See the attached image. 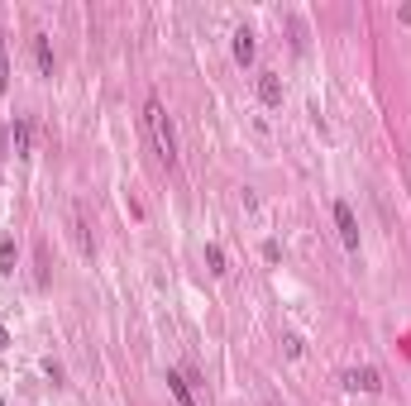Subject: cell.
I'll return each mask as SVG.
<instances>
[{
  "instance_id": "cell-5",
  "label": "cell",
  "mask_w": 411,
  "mask_h": 406,
  "mask_svg": "<svg viewBox=\"0 0 411 406\" xmlns=\"http://www.w3.org/2000/svg\"><path fill=\"white\" fill-rule=\"evenodd\" d=\"M34 58H39V72H44V77H53V48H48L44 34H34Z\"/></svg>"
},
{
  "instance_id": "cell-9",
  "label": "cell",
  "mask_w": 411,
  "mask_h": 406,
  "mask_svg": "<svg viewBox=\"0 0 411 406\" xmlns=\"http://www.w3.org/2000/svg\"><path fill=\"white\" fill-rule=\"evenodd\" d=\"M15 153H29V120H15Z\"/></svg>"
},
{
  "instance_id": "cell-8",
  "label": "cell",
  "mask_w": 411,
  "mask_h": 406,
  "mask_svg": "<svg viewBox=\"0 0 411 406\" xmlns=\"http://www.w3.org/2000/svg\"><path fill=\"white\" fill-rule=\"evenodd\" d=\"M0 273H15V239H0Z\"/></svg>"
},
{
  "instance_id": "cell-13",
  "label": "cell",
  "mask_w": 411,
  "mask_h": 406,
  "mask_svg": "<svg viewBox=\"0 0 411 406\" xmlns=\"http://www.w3.org/2000/svg\"><path fill=\"white\" fill-rule=\"evenodd\" d=\"M0 406H5V402H0Z\"/></svg>"
},
{
  "instance_id": "cell-7",
  "label": "cell",
  "mask_w": 411,
  "mask_h": 406,
  "mask_svg": "<svg viewBox=\"0 0 411 406\" xmlns=\"http://www.w3.org/2000/svg\"><path fill=\"white\" fill-rule=\"evenodd\" d=\"M168 392L177 397V406H196V402H191V392H187V377H182V373H168Z\"/></svg>"
},
{
  "instance_id": "cell-3",
  "label": "cell",
  "mask_w": 411,
  "mask_h": 406,
  "mask_svg": "<svg viewBox=\"0 0 411 406\" xmlns=\"http://www.w3.org/2000/svg\"><path fill=\"white\" fill-rule=\"evenodd\" d=\"M258 101L263 106H283V81L273 77V72H258Z\"/></svg>"
},
{
  "instance_id": "cell-1",
  "label": "cell",
  "mask_w": 411,
  "mask_h": 406,
  "mask_svg": "<svg viewBox=\"0 0 411 406\" xmlns=\"http://www.w3.org/2000/svg\"><path fill=\"white\" fill-rule=\"evenodd\" d=\"M143 120H148V129H153V143H158V158L173 168L177 163V134H173V120H168V110L158 106V101H148V110H143Z\"/></svg>"
},
{
  "instance_id": "cell-10",
  "label": "cell",
  "mask_w": 411,
  "mask_h": 406,
  "mask_svg": "<svg viewBox=\"0 0 411 406\" xmlns=\"http://www.w3.org/2000/svg\"><path fill=\"white\" fill-rule=\"evenodd\" d=\"M206 263H210V273H225V249H220V244L206 249Z\"/></svg>"
},
{
  "instance_id": "cell-6",
  "label": "cell",
  "mask_w": 411,
  "mask_h": 406,
  "mask_svg": "<svg viewBox=\"0 0 411 406\" xmlns=\"http://www.w3.org/2000/svg\"><path fill=\"white\" fill-rule=\"evenodd\" d=\"M235 58L239 63H253V34L249 29H235Z\"/></svg>"
},
{
  "instance_id": "cell-2",
  "label": "cell",
  "mask_w": 411,
  "mask_h": 406,
  "mask_svg": "<svg viewBox=\"0 0 411 406\" xmlns=\"http://www.w3.org/2000/svg\"><path fill=\"white\" fill-rule=\"evenodd\" d=\"M335 225H340V239H345V249H359V220L349 210L345 201H335Z\"/></svg>"
},
{
  "instance_id": "cell-4",
  "label": "cell",
  "mask_w": 411,
  "mask_h": 406,
  "mask_svg": "<svg viewBox=\"0 0 411 406\" xmlns=\"http://www.w3.org/2000/svg\"><path fill=\"white\" fill-rule=\"evenodd\" d=\"M345 382H349V387H359V392H378L382 387L373 368H354V373H345Z\"/></svg>"
},
{
  "instance_id": "cell-11",
  "label": "cell",
  "mask_w": 411,
  "mask_h": 406,
  "mask_svg": "<svg viewBox=\"0 0 411 406\" xmlns=\"http://www.w3.org/2000/svg\"><path fill=\"white\" fill-rule=\"evenodd\" d=\"M10 86V58H5V39H0V91Z\"/></svg>"
},
{
  "instance_id": "cell-12",
  "label": "cell",
  "mask_w": 411,
  "mask_h": 406,
  "mask_svg": "<svg viewBox=\"0 0 411 406\" xmlns=\"http://www.w3.org/2000/svg\"><path fill=\"white\" fill-rule=\"evenodd\" d=\"M5 344H10V335H5V325H0V349H5Z\"/></svg>"
}]
</instances>
